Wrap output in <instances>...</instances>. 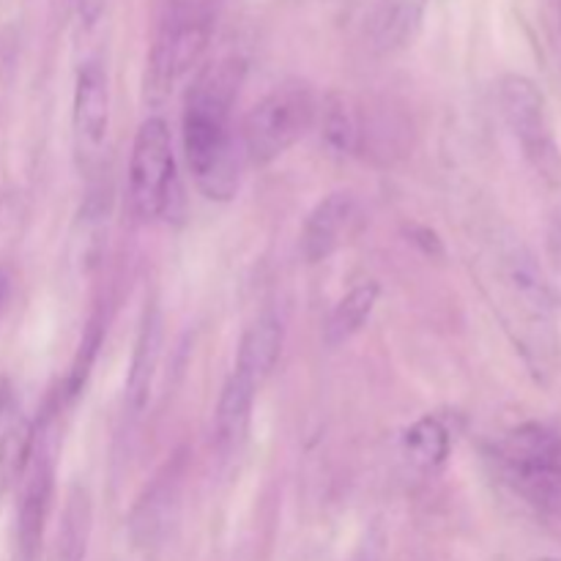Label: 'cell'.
I'll list each match as a JSON object with an SVG mask.
<instances>
[{
    "mask_svg": "<svg viewBox=\"0 0 561 561\" xmlns=\"http://www.w3.org/2000/svg\"><path fill=\"white\" fill-rule=\"evenodd\" d=\"M356 201L351 192L340 190L323 197L305 219L301 228V255L307 263H321L343 244L345 230L354 217Z\"/></svg>",
    "mask_w": 561,
    "mask_h": 561,
    "instance_id": "7c38bea8",
    "label": "cell"
},
{
    "mask_svg": "<svg viewBox=\"0 0 561 561\" xmlns=\"http://www.w3.org/2000/svg\"><path fill=\"white\" fill-rule=\"evenodd\" d=\"M493 466L504 485L529 507L561 515V433L542 422H524L496 442Z\"/></svg>",
    "mask_w": 561,
    "mask_h": 561,
    "instance_id": "3957f363",
    "label": "cell"
},
{
    "mask_svg": "<svg viewBox=\"0 0 561 561\" xmlns=\"http://www.w3.org/2000/svg\"><path fill=\"white\" fill-rule=\"evenodd\" d=\"M321 110H323V140H327L329 148H334V151L340 153L351 151L356 142V126L343 99L329 96Z\"/></svg>",
    "mask_w": 561,
    "mask_h": 561,
    "instance_id": "ac0fdd59",
    "label": "cell"
},
{
    "mask_svg": "<svg viewBox=\"0 0 561 561\" xmlns=\"http://www.w3.org/2000/svg\"><path fill=\"white\" fill-rule=\"evenodd\" d=\"M557 16H559V38H561V0H557Z\"/></svg>",
    "mask_w": 561,
    "mask_h": 561,
    "instance_id": "ffe728a7",
    "label": "cell"
},
{
    "mask_svg": "<svg viewBox=\"0 0 561 561\" xmlns=\"http://www.w3.org/2000/svg\"><path fill=\"white\" fill-rule=\"evenodd\" d=\"M71 124L77 151L85 159H96L110 129V80L99 60H88L77 69Z\"/></svg>",
    "mask_w": 561,
    "mask_h": 561,
    "instance_id": "9c48e42d",
    "label": "cell"
},
{
    "mask_svg": "<svg viewBox=\"0 0 561 561\" xmlns=\"http://www.w3.org/2000/svg\"><path fill=\"white\" fill-rule=\"evenodd\" d=\"M129 201L131 211L142 222L164 217L173 219L175 203H181L179 175H175L173 137L168 121L151 115L137 129L129 157Z\"/></svg>",
    "mask_w": 561,
    "mask_h": 561,
    "instance_id": "52a82bcc",
    "label": "cell"
},
{
    "mask_svg": "<svg viewBox=\"0 0 561 561\" xmlns=\"http://www.w3.org/2000/svg\"><path fill=\"white\" fill-rule=\"evenodd\" d=\"M378 296H381V288H378V283H373V279L351 288L348 294L334 305V310L329 312L327 327H323V343H327L329 348H340V345L348 343L354 334H359L362 327L370 321L373 310H376Z\"/></svg>",
    "mask_w": 561,
    "mask_h": 561,
    "instance_id": "5bb4252c",
    "label": "cell"
},
{
    "mask_svg": "<svg viewBox=\"0 0 561 561\" xmlns=\"http://www.w3.org/2000/svg\"><path fill=\"white\" fill-rule=\"evenodd\" d=\"M542 561H553V559H542Z\"/></svg>",
    "mask_w": 561,
    "mask_h": 561,
    "instance_id": "44dd1931",
    "label": "cell"
},
{
    "mask_svg": "<svg viewBox=\"0 0 561 561\" xmlns=\"http://www.w3.org/2000/svg\"><path fill=\"white\" fill-rule=\"evenodd\" d=\"M214 33L211 0H170L146 64V99L162 104L201 64Z\"/></svg>",
    "mask_w": 561,
    "mask_h": 561,
    "instance_id": "277c9868",
    "label": "cell"
},
{
    "mask_svg": "<svg viewBox=\"0 0 561 561\" xmlns=\"http://www.w3.org/2000/svg\"><path fill=\"white\" fill-rule=\"evenodd\" d=\"M431 0H376L373 42L381 53H398L416 38Z\"/></svg>",
    "mask_w": 561,
    "mask_h": 561,
    "instance_id": "4fadbf2b",
    "label": "cell"
},
{
    "mask_svg": "<svg viewBox=\"0 0 561 561\" xmlns=\"http://www.w3.org/2000/svg\"><path fill=\"white\" fill-rule=\"evenodd\" d=\"M49 502H53V463L47 460V455H42L33 463L31 474H27L20 513H16V551H20V561H38Z\"/></svg>",
    "mask_w": 561,
    "mask_h": 561,
    "instance_id": "8fae6325",
    "label": "cell"
},
{
    "mask_svg": "<svg viewBox=\"0 0 561 561\" xmlns=\"http://www.w3.org/2000/svg\"><path fill=\"white\" fill-rule=\"evenodd\" d=\"M403 458L414 466L416 471H431L442 469L449 458V449H453V438H449L447 425H444L438 416L427 414L422 420H416L409 431L403 433Z\"/></svg>",
    "mask_w": 561,
    "mask_h": 561,
    "instance_id": "9a60e30c",
    "label": "cell"
},
{
    "mask_svg": "<svg viewBox=\"0 0 561 561\" xmlns=\"http://www.w3.org/2000/svg\"><path fill=\"white\" fill-rule=\"evenodd\" d=\"M485 290L537 383H551L561 365L557 290L529 247L499 236L485 252Z\"/></svg>",
    "mask_w": 561,
    "mask_h": 561,
    "instance_id": "6da1fadb",
    "label": "cell"
},
{
    "mask_svg": "<svg viewBox=\"0 0 561 561\" xmlns=\"http://www.w3.org/2000/svg\"><path fill=\"white\" fill-rule=\"evenodd\" d=\"M244 60L208 64L190 85L184 104V153L197 190L208 201L228 203L239 192L241 159L230 129V113L244 82Z\"/></svg>",
    "mask_w": 561,
    "mask_h": 561,
    "instance_id": "7a4b0ae2",
    "label": "cell"
},
{
    "mask_svg": "<svg viewBox=\"0 0 561 561\" xmlns=\"http://www.w3.org/2000/svg\"><path fill=\"white\" fill-rule=\"evenodd\" d=\"M88 535H91V496L85 488H71L69 504H66L64 529H60V559L82 561L85 559Z\"/></svg>",
    "mask_w": 561,
    "mask_h": 561,
    "instance_id": "2e32d148",
    "label": "cell"
},
{
    "mask_svg": "<svg viewBox=\"0 0 561 561\" xmlns=\"http://www.w3.org/2000/svg\"><path fill=\"white\" fill-rule=\"evenodd\" d=\"M33 455V427L31 422L14 420L0 436V480L11 482L27 469Z\"/></svg>",
    "mask_w": 561,
    "mask_h": 561,
    "instance_id": "e0dca14e",
    "label": "cell"
},
{
    "mask_svg": "<svg viewBox=\"0 0 561 561\" xmlns=\"http://www.w3.org/2000/svg\"><path fill=\"white\" fill-rule=\"evenodd\" d=\"M5 296H9V274H5L3 268H0V307H3Z\"/></svg>",
    "mask_w": 561,
    "mask_h": 561,
    "instance_id": "d6986e66",
    "label": "cell"
},
{
    "mask_svg": "<svg viewBox=\"0 0 561 561\" xmlns=\"http://www.w3.org/2000/svg\"><path fill=\"white\" fill-rule=\"evenodd\" d=\"M283 340L285 329L277 316L266 312V316L257 318L241 337L236 365L228 376L230 381H225L222 387V400L241 405V409H252L261 387L277 367L279 354H283Z\"/></svg>",
    "mask_w": 561,
    "mask_h": 561,
    "instance_id": "ba28073f",
    "label": "cell"
},
{
    "mask_svg": "<svg viewBox=\"0 0 561 561\" xmlns=\"http://www.w3.org/2000/svg\"><path fill=\"white\" fill-rule=\"evenodd\" d=\"M318 113L321 104L307 82L277 85L247 113L241 151L257 168L272 164L312 129Z\"/></svg>",
    "mask_w": 561,
    "mask_h": 561,
    "instance_id": "8992f818",
    "label": "cell"
},
{
    "mask_svg": "<svg viewBox=\"0 0 561 561\" xmlns=\"http://www.w3.org/2000/svg\"><path fill=\"white\" fill-rule=\"evenodd\" d=\"M162 337L164 321L157 301H148L142 310L140 332L135 340V354H131L129 378H126V409L131 416H140L151 400L153 378H157L159 359H162Z\"/></svg>",
    "mask_w": 561,
    "mask_h": 561,
    "instance_id": "30bf717a",
    "label": "cell"
},
{
    "mask_svg": "<svg viewBox=\"0 0 561 561\" xmlns=\"http://www.w3.org/2000/svg\"><path fill=\"white\" fill-rule=\"evenodd\" d=\"M499 110L526 164L548 190V197L561 195V148L546 93L529 77L507 75L499 82Z\"/></svg>",
    "mask_w": 561,
    "mask_h": 561,
    "instance_id": "5b68a950",
    "label": "cell"
}]
</instances>
